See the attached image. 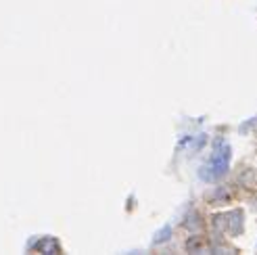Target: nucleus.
<instances>
[{"instance_id": "obj_3", "label": "nucleus", "mask_w": 257, "mask_h": 255, "mask_svg": "<svg viewBox=\"0 0 257 255\" xmlns=\"http://www.w3.org/2000/svg\"><path fill=\"white\" fill-rule=\"evenodd\" d=\"M36 249L38 251H42V253H59V243L55 238H50V236H46V238H42L40 240V245H36Z\"/></svg>"}, {"instance_id": "obj_2", "label": "nucleus", "mask_w": 257, "mask_h": 255, "mask_svg": "<svg viewBox=\"0 0 257 255\" xmlns=\"http://www.w3.org/2000/svg\"><path fill=\"white\" fill-rule=\"evenodd\" d=\"M220 220H224V230L230 234H238L242 230V213L240 211H230L226 215H220Z\"/></svg>"}, {"instance_id": "obj_1", "label": "nucleus", "mask_w": 257, "mask_h": 255, "mask_svg": "<svg viewBox=\"0 0 257 255\" xmlns=\"http://www.w3.org/2000/svg\"><path fill=\"white\" fill-rule=\"evenodd\" d=\"M228 165H230V147L224 143V140H217L215 149H213V155L209 159V165H205V170H209V174L205 172L201 174L203 180H215V178H222L228 172Z\"/></svg>"}, {"instance_id": "obj_4", "label": "nucleus", "mask_w": 257, "mask_h": 255, "mask_svg": "<svg viewBox=\"0 0 257 255\" xmlns=\"http://www.w3.org/2000/svg\"><path fill=\"white\" fill-rule=\"evenodd\" d=\"M170 232H172V228H170V226H165L161 232H157V236H155V243H165V240L170 238Z\"/></svg>"}]
</instances>
